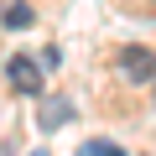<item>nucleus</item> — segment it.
Wrapping results in <instances>:
<instances>
[{
	"mask_svg": "<svg viewBox=\"0 0 156 156\" xmlns=\"http://www.w3.org/2000/svg\"><path fill=\"white\" fill-rule=\"evenodd\" d=\"M31 21H37V11H31V5H26V0H16V5H11V11H5V26H11V31H26V26H31Z\"/></svg>",
	"mask_w": 156,
	"mask_h": 156,
	"instance_id": "4",
	"label": "nucleus"
},
{
	"mask_svg": "<svg viewBox=\"0 0 156 156\" xmlns=\"http://www.w3.org/2000/svg\"><path fill=\"white\" fill-rule=\"evenodd\" d=\"M5 78H11V89H16V94H31V99L47 94V83H42V62L26 57V52H16V57L5 62Z\"/></svg>",
	"mask_w": 156,
	"mask_h": 156,
	"instance_id": "1",
	"label": "nucleus"
},
{
	"mask_svg": "<svg viewBox=\"0 0 156 156\" xmlns=\"http://www.w3.org/2000/svg\"><path fill=\"white\" fill-rule=\"evenodd\" d=\"M115 68L130 78V83H151V78H156V52L151 47H120Z\"/></svg>",
	"mask_w": 156,
	"mask_h": 156,
	"instance_id": "2",
	"label": "nucleus"
},
{
	"mask_svg": "<svg viewBox=\"0 0 156 156\" xmlns=\"http://www.w3.org/2000/svg\"><path fill=\"white\" fill-rule=\"evenodd\" d=\"M68 120H73V99H68V94H52V99L42 104V130H62Z\"/></svg>",
	"mask_w": 156,
	"mask_h": 156,
	"instance_id": "3",
	"label": "nucleus"
},
{
	"mask_svg": "<svg viewBox=\"0 0 156 156\" xmlns=\"http://www.w3.org/2000/svg\"><path fill=\"white\" fill-rule=\"evenodd\" d=\"M78 156H125L115 140H83V151H78Z\"/></svg>",
	"mask_w": 156,
	"mask_h": 156,
	"instance_id": "5",
	"label": "nucleus"
}]
</instances>
